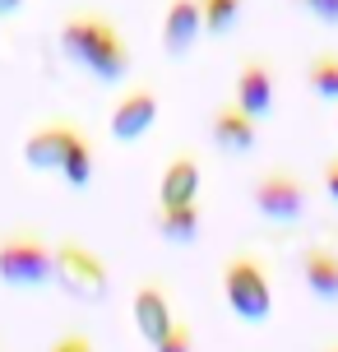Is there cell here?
I'll return each mask as SVG.
<instances>
[{
    "label": "cell",
    "instance_id": "8fae6325",
    "mask_svg": "<svg viewBox=\"0 0 338 352\" xmlns=\"http://www.w3.org/2000/svg\"><path fill=\"white\" fill-rule=\"evenodd\" d=\"M172 320L177 316H172V292H167V283H158V278L139 283V292H135V324H139V334L153 343Z\"/></svg>",
    "mask_w": 338,
    "mask_h": 352
},
{
    "label": "cell",
    "instance_id": "603a6c76",
    "mask_svg": "<svg viewBox=\"0 0 338 352\" xmlns=\"http://www.w3.org/2000/svg\"><path fill=\"white\" fill-rule=\"evenodd\" d=\"M324 352H338V343H329V348H324Z\"/></svg>",
    "mask_w": 338,
    "mask_h": 352
},
{
    "label": "cell",
    "instance_id": "7a4b0ae2",
    "mask_svg": "<svg viewBox=\"0 0 338 352\" xmlns=\"http://www.w3.org/2000/svg\"><path fill=\"white\" fill-rule=\"evenodd\" d=\"M52 283L60 292H70L74 301H89V306L107 301V292H111V274L102 264V255L89 250L84 241H74V236L52 246Z\"/></svg>",
    "mask_w": 338,
    "mask_h": 352
},
{
    "label": "cell",
    "instance_id": "7402d4cb",
    "mask_svg": "<svg viewBox=\"0 0 338 352\" xmlns=\"http://www.w3.org/2000/svg\"><path fill=\"white\" fill-rule=\"evenodd\" d=\"M23 10V0H0V19H10V14H19Z\"/></svg>",
    "mask_w": 338,
    "mask_h": 352
},
{
    "label": "cell",
    "instance_id": "9c48e42d",
    "mask_svg": "<svg viewBox=\"0 0 338 352\" xmlns=\"http://www.w3.org/2000/svg\"><path fill=\"white\" fill-rule=\"evenodd\" d=\"M204 23H199V0H167L162 14V52L167 56H185L199 42Z\"/></svg>",
    "mask_w": 338,
    "mask_h": 352
},
{
    "label": "cell",
    "instance_id": "44dd1931",
    "mask_svg": "<svg viewBox=\"0 0 338 352\" xmlns=\"http://www.w3.org/2000/svg\"><path fill=\"white\" fill-rule=\"evenodd\" d=\"M320 176H324V190H329V199L338 204V153L324 162V172H320Z\"/></svg>",
    "mask_w": 338,
    "mask_h": 352
},
{
    "label": "cell",
    "instance_id": "e0dca14e",
    "mask_svg": "<svg viewBox=\"0 0 338 352\" xmlns=\"http://www.w3.org/2000/svg\"><path fill=\"white\" fill-rule=\"evenodd\" d=\"M306 84H311V93H315V98L338 102V52L311 56V65H306Z\"/></svg>",
    "mask_w": 338,
    "mask_h": 352
},
{
    "label": "cell",
    "instance_id": "7c38bea8",
    "mask_svg": "<svg viewBox=\"0 0 338 352\" xmlns=\"http://www.w3.org/2000/svg\"><path fill=\"white\" fill-rule=\"evenodd\" d=\"M153 232H158V236H167V241H177V246L199 241V232H204V209H199V199L158 204V213H153Z\"/></svg>",
    "mask_w": 338,
    "mask_h": 352
},
{
    "label": "cell",
    "instance_id": "ac0fdd59",
    "mask_svg": "<svg viewBox=\"0 0 338 352\" xmlns=\"http://www.w3.org/2000/svg\"><path fill=\"white\" fill-rule=\"evenodd\" d=\"M153 352H195V329L185 320H172L158 338H153Z\"/></svg>",
    "mask_w": 338,
    "mask_h": 352
},
{
    "label": "cell",
    "instance_id": "cb8c5ba5",
    "mask_svg": "<svg viewBox=\"0 0 338 352\" xmlns=\"http://www.w3.org/2000/svg\"><path fill=\"white\" fill-rule=\"evenodd\" d=\"M334 125H338V102H334Z\"/></svg>",
    "mask_w": 338,
    "mask_h": 352
},
{
    "label": "cell",
    "instance_id": "d6986e66",
    "mask_svg": "<svg viewBox=\"0 0 338 352\" xmlns=\"http://www.w3.org/2000/svg\"><path fill=\"white\" fill-rule=\"evenodd\" d=\"M311 14L320 19V23H329V28H338V0H302Z\"/></svg>",
    "mask_w": 338,
    "mask_h": 352
},
{
    "label": "cell",
    "instance_id": "6da1fadb",
    "mask_svg": "<svg viewBox=\"0 0 338 352\" xmlns=\"http://www.w3.org/2000/svg\"><path fill=\"white\" fill-rule=\"evenodd\" d=\"M60 52L70 65L89 70L98 84H121L130 65H135V52L121 37V28L111 23L102 10H74L60 23Z\"/></svg>",
    "mask_w": 338,
    "mask_h": 352
},
{
    "label": "cell",
    "instance_id": "3957f363",
    "mask_svg": "<svg viewBox=\"0 0 338 352\" xmlns=\"http://www.w3.org/2000/svg\"><path fill=\"white\" fill-rule=\"evenodd\" d=\"M0 283L19 292H37L52 283V241L33 228H14L0 236Z\"/></svg>",
    "mask_w": 338,
    "mask_h": 352
},
{
    "label": "cell",
    "instance_id": "2e32d148",
    "mask_svg": "<svg viewBox=\"0 0 338 352\" xmlns=\"http://www.w3.org/2000/svg\"><path fill=\"white\" fill-rule=\"evenodd\" d=\"M241 10H246V0H199V23L209 37H227L236 28Z\"/></svg>",
    "mask_w": 338,
    "mask_h": 352
},
{
    "label": "cell",
    "instance_id": "277c9868",
    "mask_svg": "<svg viewBox=\"0 0 338 352\" xmlns=\"http://www.w3.org/2000/svg\"><path fill=\"white\" fill-rule=\"evenodd\" d=\"M223 297H227L232 316L246 320V324H264L269 311H273V287H269V274L255 255H232L223 264Z\"/></svg>",
    "mask_w": 338,
    "mask_h": 352
},
{
    "label": "cell",
    "instance_id": "9a60e30c",
    "mask_svg": "<svg viewBox=\"0 0 338 352\" xmlns=\"http://www.w3.org/2000/svg\"><path fill=\"white\" fill-rule=\"evenodd\" d=\"M56 172L65 176V186L70 190H84L93 181V172H98V148H93V140L84 135V130H74L70 144H65V153H60V167Z\"/></svg>",
    "mask_w": 338,
    "mask_h": 352
},
{
    "label": "cell",
    "instance_id": "5bb4252c",
    "mask_svg": "<svg viewBox=\"0 0 338 352\" xmlns=\"http://www.w3.org/2000/svg\"><path fill=\"white\" fill-rule=\"evenodd\" d=\"M199 186H204V172L190 153L167 162V172L158 181V204H181V199H199Z\"/></svg>",
    "mask_w": 338,
    "mask_h": 352
},
{
    "label": "cell",
    "instance_id": "52a82bcc",
    "mask_svg": "<svg viewBox=\"0 0 338 352\" xmlns=\"http://www.w3.org/2000/svg\"><path fill=\"white\" fill-rule=\"evenodd\" d=\"M232 102L241 107L246 116H255V121L273 116V102H278V79H273V70H269V65L260 60V56H250L246 65H241Z\"/></svg>",
    "mask_w": 338,
    "mask_h": 352
},
{
    "label": "cell",
    "instance_id": "ba28073f",
    "mask_svg": "<svg viewBox=\"0 0 338 352\" xmlns=\"http://www.w3.org/2000/svg\"><path fill=\"white\" fill-rule=\"evenodd\" d=\"M74 130H79L74 121H42L37 130H28V140H23V162H28L33 172H56Z\"/></svg>",
    "mask_w": 338,
    "mask_h": 352
},
{
    "label": "cell",
    "instance_id": "5b68a950",
    "mask_svg": "<svg viewBox=\"0 0 338 352\" xmlns=\"http://www.w3.org/2000/svg\"><path fill=\"white\" fill-rule=\"evenodd\" d=\"M250 199H255L260 218L287 228V223H302L306 218V209H311V186H306L297 172H287V167H269V172L255 176Z\"/></svg>",
    "mask_w": 338,
    "mask_h": 352
},
{
    "label": "cell",
    "instance_id": "ffe728a7",
    "mask_svg": "<svg viewBox=\"0 0 338 352\" xmlns=\"http://www.w3.org/2000/svg\"><path fill=\"white\" fill-rule=\"evenodd\" d=\"M52 352H98V348H93V338H89V334H65Z\"/></svg>",
    "mask_w": 338,
    "mask_h": 352
},
{
    "label": "cell",
    "instance_id": "4fadbf2b",
    "mask_svg": "<svg viewBox=\"0 0 338 352\" xmlns=\"http://www.w3.org/2000/svg\"><path fill=\"white\" fill-rule=\"evenodd\" d=\"M302 278H306L315 301L334 306L338 301V255L329 246H306L302 250Z\"/></svg>",
    "mask_w": 338,
    "mask_h": 352
},
{
    "label": "cell",
    "instance_id": "8992f818",
    "mask_svg": "<svg viewBox=\"0 0 338 352\" xmlns=\"http://www.w3.org/2000/svg\"><path fill=\"white\" fill-rule=\"evenodd\" d=\"M153 121H158V93L148 84H139V88H130V93H121V102L111 107L107 130H111V140L135 144L153 130Z\"/></svg>",
    "mask_w": 338,
    "mask_h": 352
},
{
    "label": "cell",
    "instance_id": "30bf717a",
    "mask_svg": "<svg viewBox=\"0 0 338 352\" xmlns=\"http://www.w3.org/2000/svg\"><path fill=\"white\" fill-rule=\"evenodd\" d=\"M214 144L223 148V153H250L255 148V140H260V121L255 116H246L236 102H223L214 111Z\"/></svg>",
    "mask_w": 338,
    "mask_h": 352
}]
</instances>
